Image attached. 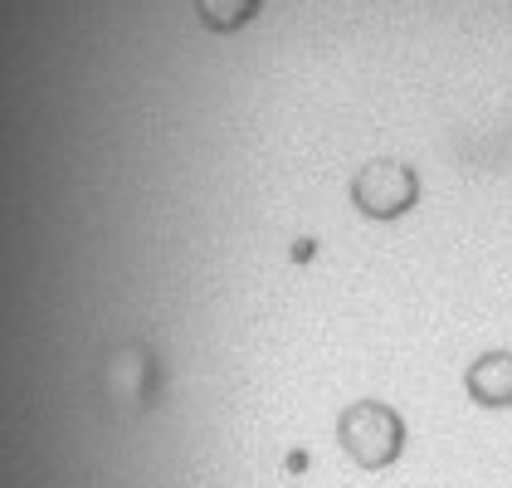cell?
<instances>
[{
	"mask_svg": "<svg viewBox=\"0 0 512 488\" xmlns=\"http://www.w3.org/2000/svg\"><path fill=\"white\" fill-rule=\"evenodd\" d=\"M342 445L352 454L361 469H386L400 445H405V430H400V420H395L391 406H381V401H356L347 415H342Z\"/></svg>",
	"mask_w": 512,
	"mask_h": 488,
	"instance_id": "obj_1",
	"label": "cell"
},
{
	"mask_svg": "<svg viewBox=\"0 0 512 488\" xmlns=\"http://www.w3.org/2000/svg\"><path fill=\"white\" fill-rule=\"evenodd\" d=\"M420 196V181H415V171L400 162H371L356 171L352 181V201L361 215H371V220H400L410 205Z\"/></svg>",
	"mask_w": 512,
	"mask_h": 488,
	"instance_id": "obj_2",
	"label": "cell"
},
{
	"mask_svg": "<svg viewBox=\"0 0 512 488\" xmlns=\"http://www.w3.org/2000/svg\"><path fill=\"white\" fill-rule=\"evenodd\" d=\"M469 396L478 406H512V352H488L469 366Z\"/></svg>",
	"mask_w": 512,
	"mask_h": 488,
	"instance_id": "obj_3",
	"label": "cell"
},
{
	"mask_svg": "<svg viewBox=\"0 0 512 488\" xmlns=\"http://www.w3.org/2000/svg\"><path fill=\"white\" fill-rule=\"evenodd\" d=\"M249 10H254V0H200V15L215 30H235L239 20H249Z\"/></svg>",
	"mask_w": 512,
	"mask_h": 488,
	"instance_id": "obj_4",
	"label": "cell"
}]
</instances>
